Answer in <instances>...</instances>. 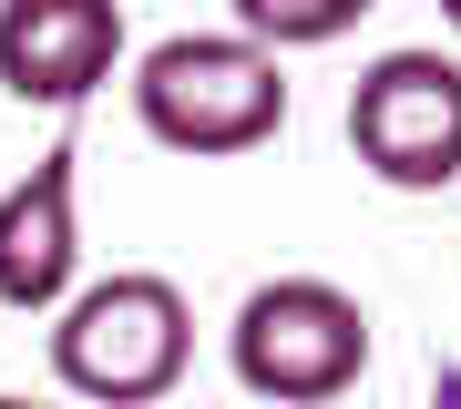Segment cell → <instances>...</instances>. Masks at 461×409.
<instances>
[{
  "instance_id": "1",
  "label": "cell",
  "mask_w": 461,
  "mask_h": 409,
  "mask_svg": "<svg viewBox=\"0 0 461 409\" xmlns=\"http://www.w3.org/2000/svg\"><path fill=\"white\" fill-rule=\"evenodd\" d=\"M195 369V297L165 266L83 277L51 307V378L72 409H154Z\"/></svg>"
},
{
  "instance_id": "2",
  "label": "cell",
  "mask_w": 461,
  "mask_h": 409,
  "mask_svg": "<svg viewBox=\"0 0 461 409\" xmlns=\"http://www.w3.org/2000/svg\"><path fill=\"white\" fill-rule=\"evenodd\" d=\"M133 123L185 164H236L287 133V62L247 31H175L133 62Z\"/></svg>"
},
{
  "instance_id": "3",
  "label": "cell",
  "mask_w": 461,
  "mask_h": 409,
  "mask_svg": "<svg viewBox=\"0 0 461 409\" xmlns=\"http://www.w3.org/2000/svg\"><path fill=\"white\" fill-rule=\"evenodd\" d=\"M226 369L257 409H329L369 378V307L339 277H267L226 327Z\"/></svg>"
},
{
  "instance_id": "4",
  "label": "cell",
  "mask_w": 461,
  "mask_h": 409,
  "mask_svg": "<svg viewBox=\"0 0 461 409\" xmlns=\"http://www.w3.org/2000/svg\"><path fill=\"white\" fill-rule=\"evenodd\" d=\"M348 154L390 195L461 184V62L430 41H400L348 82Z\"/></svg>"
},
{
  "instance_id": "5",
  "label": "cell",
  "mask_w": 461,
  "mask_h": 409,
  "mask_svg": "<svg viewBox=\"0 0 461 409\" xmlns=\"http://www.w3.org/2000/svg\"><path fill=\"white\" fill-rule=\"evenodd\" d=\"M123 72V0H0V93L83 113Z\"/></svg>"
},
{
  "instance_id": "6",
  "label": "cell",
  "mask_w": 461,
  "mask_h": 409,
  "mask_svg": "<svg viewBox=\"0 0 461 409\" xmlns=\"http://www.w3.org/2000/svg\"><path fill=\"white\" fill-rule=\"evenodd\" d=\"M72 287H83V154L51 144L0 195V307L11 317H51Z\"/></svg>"
},
{
  "instance_id": "7",
  "label": "cell",
  "mask_w": 461,
  "mask_h": 409,
  "mask_svg": "<svg viewBox=\"0 0 461 409\" xmlns=\"http://www.w3.org/2000/svg\"><path fill=\"white\" fill-rule=\"evenodd\" d=\"M226 31H247L257 51H318V41H348L379 0H226Z\"/></svg>"
},
{
  "instance_id": "8",
  "label": "cell",
  "mask_w": 461,
  "mask_h": 409,
  "mask_svg": "<svg viewBox=\"0 0 461 409\" xmlns=\"http://www.w3.org/2000/svg\"><path fill=\"white\" fill-rule=\"evenodd\" d=\"M0 409H72V399H21V389H0Z\"/></svg>"
},
{
  "instance_id": "9",
  "label": "cell",
  "mask_w": 461,
  "mask_h": 409,
  "mask_svg": "<svg viewBox=\"0 0 461 409\" xmlns=\"http://www.w3.org/2000/svg\"><path fill=\"white\" fill-rule=\"evenodd\" d=\"M441 21H451V31H461V0H441Z\"/></svg>"
}]
</instances>
